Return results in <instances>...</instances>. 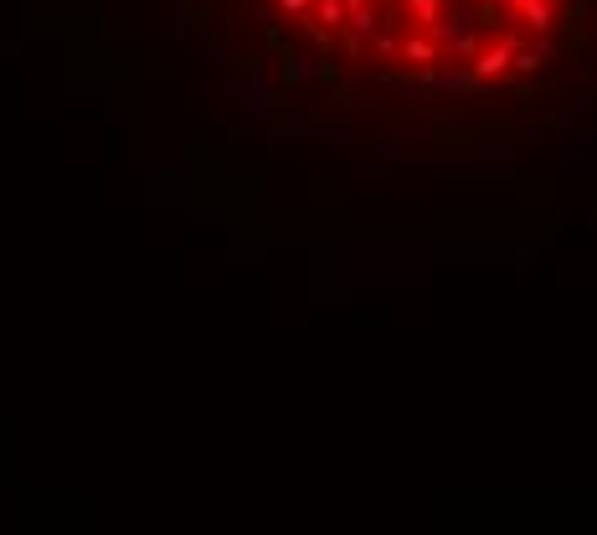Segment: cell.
Returning <instances> with one entry per match:
<instances>
[{
	"label": "cell",
	"mask_w": 597,
	"mask_h": 535,
	"mask_svg": "<svg viewBox=\"0 0 597 535\" xmlns=\"http://www.w3.org/2000/svg\"><path fill=\"white\" fill-rule=\"evenodd\" d=\"M273 62L345 103L510 109L572 62L587 0H217Z\"/></svg>",
	"instance_id": "6da1fadb"
}]
</instances>
